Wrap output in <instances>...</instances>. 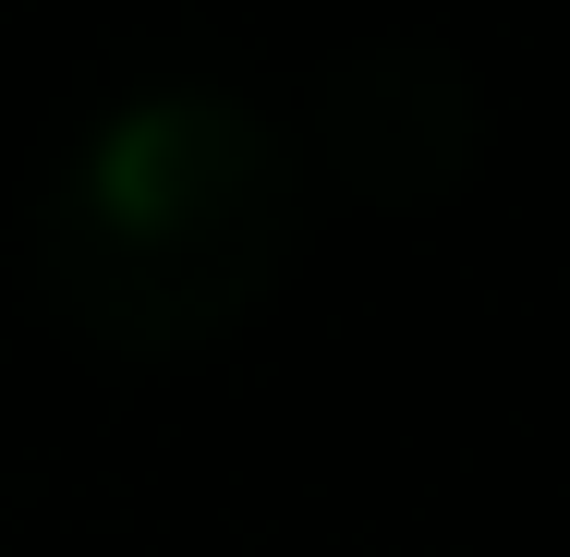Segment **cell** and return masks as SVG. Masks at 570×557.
<instances>
[{
    "label": "cell",
    "mask_w": 570,
    "mask_h": 557,
    "mask_svg": "<svg viewBox=\"0 0 570 557\" xmlns=\"http://www.w3.org/2000/svg\"><path fill=\"white\" fill-rule=\"evenodd\" d=\"M316 182L292 121L230 73H121L24 182V291L110 364L230 339L304 255Z\"/></svg>",
    "instance_id": "6da1fadb"
},
{
    "label": "cell",
    "mask_w": 570,
    "mask_h": 557,
    "mask_svg": "<svg viewBox=\"0 0 570 557\" xmlns=\"http://www.w3.org/2000/svg\"><path fill=\"white\" fill-rule=\"evenodd\" d=\"M292 146H316L304 182L328 170L352 207H401L413 219V207H450L461 170L485 158V86H473V61L450 37L389 24V37L328 49V73L304 86V133Z\"/></svg>",
    "instance_id": "7a4b0ae2"
}]
</instances>
